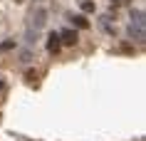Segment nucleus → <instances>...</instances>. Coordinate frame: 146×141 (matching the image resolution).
Here are the masks:
<instances>
[{"mask_svg": "<svg viewBox=\"0 0 146 141\" xmlns=\"http://www.w3.org/2000/svg\"><path fill=\"white\" fill-rule=\"evenodd\" d=\"M79 8L84 10V13H94V3L92 0H79Z\"/></svg>", "mask_w": 146, "mask_h": 141, "instance_id": "7", "label": "nucleus"}, {"mask_svg": "<svg viewBox=\"0 0 146 141\" xmlns=\"http://www.w3.org/2000/svg\"><path fill=\"white\" fill-rule=\"evenodd\" d=\"M72 23H74V27H79V30H89V20H87L84 15H74Z\"/></svg>", "mask_w": 146, "mask_h": 141, "instance_id": "5", "label": "nucleus"}, {"mask_svg": "<svg viewBox=\"0 0 146 141\" xmlns=\"http://www.w3.org/2000/svg\"><path fill=\"white\" fill-rule=\"evenodd\" d=\"M3 87H5V82H3V77H0V89H3Z\"/></svg>", "mask_w": 146, "mask_h": 141, "instance_id": "11", "label": "nucleus"}, {"mask_svg": "<svg viewBox=\"0 0 146 141\" xmlns=\"http://www.w3.org/2000/svg\"><path fill=\"white\" fill-rule=\"evenodd\" d=\"M60 32H50V37H47V50L52 52V55H57L60 52Z\"/></svg>", "mask_w": 146, "mask_h": 141, "instance_id": "2", "label": "nucleus"}, {"mask_svg": "<svg viewBox=\"0 0 146 141\" xmlns=\"http://www.w3.org/2000/svg\"><path fill=\"white\" fill-rule=\"evenodd\" d=\"M77 32H74V30H62L60 32V45H67V47H74V45H77Z\"/></svg>", "mask_w": 146, "mask_h": 141, "instance_id": "1", "label": "nucleus"}, {"mask_svg": "<svg viewBox=\"0 0 146 141\" xmlns=\"http://www.w3.org/2000/svg\"><path fill=\"white\" fill-rule=\"evenodd\" d=\"M8 50H15V40H5V42H0V52H8Z\"/></svg>", "mask_w": 146, "mask_h": 141, "instance_id": "8", "label": "nucleus"}, {"mask_svg": "<svg viewBox=\"0 0 146 141\" xmlns=\"http://www.w3.org/2000/svg\"><path fill=\"white\" fill-rule=\"evenodd\" d=\"M45 17H47V13H45L42 8H37L35 13H32V25H35V32H37L42 25H45Z\"/></svg>", "mask_w": 146, "mask_h": 141, "instance_id": "3", "label": "nucleus"}, {"mask_svg": "<svg viewBox=\"0 0 146 141\" xmlns=\"http://www.w3.org/2000/svg\"><path fill=\"white\" fill-rule=\"evenodd\" d=\"M131 0H111V8H126Z\"/></svg>", "mask_w": 146, "mask_h": 141, "instance_id": "9", "label": "nucleus"}, {"mask_svg": "<svg viewBox=\"0 0 146 141\" xmlns=\"http://www.w3.org/2000/svg\"><path fill=\"white\" fill-rule=\"evenodd\" d=\"M131 20H134L131 25H136V27H144V13H141V10H131Z\"/></svg>", "mask_w": 146, "mask_h": 141, "instance_id": "6", "label": "nucleus"}, {"mask_svg": "<svg viewBox=\"0 0 146 141\" xmlns=\"http://www.w3.org/2000/svg\"><path fill=\"white\" fill-rule=\"evenodd\" d=\"M129 35H131V40H136V42H144V27H136V25H131L129 27Z\"/></svg>", "mask_w": 146, "mask_h": 141, "instance_id": "4", "label": "nucleus"}, {"mask_svg": "<svg viewBox=\"0 0 146 141\" xmlns=\"http://www.w3.org/2000/svg\"><path fill=\"white\" fill-rule=\"evenodd\" d=\"M25 79H27V82H30V84H35V82H37V72H27V74H25Z\"/></svg>", "mask_w": 146, "mask_h": 141, "instance_id": "10", "label": "nucleus"}]
</instances>
